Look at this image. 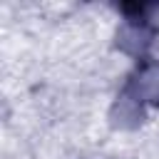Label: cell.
Instances as JSON below:
<instances>
[{"label":"cell","instance_id":"6da1fadb","mask_svg":"<svg viewBox=\"0 0 159 159\" xmlns=\"http://www.w3.org/2000/svg\"><path fill=\"white\" fill-rule=\"evenodd\" d=\"M124 99L132 102L134 109H139V104H144V102H159V67L142 70L132 80Z\"/></svg>","mask_w":159,"mask_h":159}]
</instances>
